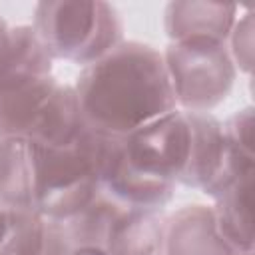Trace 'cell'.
I'll use <instances>...</instances> for the list:
<instances>
[{
  "label": "cell",
  "instance_id": "6da1fadb",
  "mask_svg": "<svg viewBox=\"0 0 255 255\" xmlns=\"http://www.w3.org/2000/svg\"><path fill=\"white\" fill-rule=\"evenodd\" d=\"M76 96L86 124L112 137H126L177 106L163 58L137 42L118 44L90 64Z\"/></svg>",
  "mask_w": 255,
  "mask_h": 255
},
{
  "label": "cell",
  "instance_id": "7a4b0ae2",
  "mask_svg": "<svg viewBox=\"0 0 255 255\" xmlns=\"http://www.w3.org/2000/svg\"><path fill=\"white\" fill-rule=\"evenodd\" d=\"M34 30L50 54L82 64L104 58L122 34L116 10L104 2H44Z\"/></svg>",
  "mask_w": 255,
  "mask_h": 255
},
{
  "label": "cell",
  "instance_id": "3957f363",
  "mask_svg": "<svg viewBox=\"0 0 255 255\" xmlns=\"http://www.w3.org/2000/svg\"><path fill=\"white\" fill-rule=\"evenodd\" d=\"M165 70L175 102L191 112H203L225 98L233 80L223 40L215 38L175 40L167 50Z\"/></svg>",
  "mask_w": 255,
  "mask_h": 255
},
{
  "label": "cell",
  "instance_id": "277c9868",
  "mask_svg": "<svg viewBox=\"0 0 255 255\" xmlns=\"http://www.w3.org/2000/svg\"><path fill=\"white\" fill-rule=\"evenodd\" d=\"M68 237L34 207L0 203V255H66Z\"/></svg>",
  "mask_w": 255,
  "mask_h": 255
},
{
  "label": "cell",
  "instance_id": "5b68a950",
  "mask_svg": "<svg viewBox=\"0 0 255 255\" xmlns=\"http://www.w3.org/2000/svg\"><path fill=\"white\" fill-rule=\"evenodd\" d=\"M102 249L108 255H157L161 249V221L153 209L120 205Z\"/></svg>",
  "mask_w": 255,
  "mask_h": 255
},
{
  "label": "cell",
  "instance_id": "8992f818",
  "mask_svg": "<svg viewBox=\"0 0 255 255\" xmlns=\"http://www.w3.org/2000/svg\"><path fill=\"white\" fill-rule=\"evenodd\" d=\"M167 255H231L215 215L201 205L183 209L167 231Z\"/></svg>",
  "mask_w": 255,
  "mask_h": 255
},
{
  "label": "cell",
  "instance_id": "52a82bcc",
  "mask_svg": "<svg viewBox=\"0 0 255 255\" xmlns=\"http://www.w3.org/2000/svg\"><path fill=\"white\" fill-rule=\"evenodd\" d=\"M233 12L235 6L221 4H171L167 12V30L173 40H223L233 22Z\"/></svg>",
  "mask_w": 255,
  "mask_h": 255
},
{
  "label": "cell",
  "instance_id": "ba28073f",
  "mask_svg": "<svg viewBox=\"0 0 255 255\" xmlns=\"http://www.w3.org/2000/svg\"><path fill=\"white\" fill-rule=\"evenodd\" d=\"M0 203L32 205V163L24 137H0Z\"/></svg>",
  "mask_w": 255,
  "mask_h": 255
},
{
  "label": "cell",
  "instance_id": "9c48e42d",
  "mask_svg": "<svg viewBox=\"0 0 255 255\" xmlns=\"http://www.w3.org/2000/svg\"><path fill=\"white\" fill-rule=\"evenodd\" d=\"M66 255H108L102 247H94V245H80L76 249H72Z\"/></svg>",
  "mask_w": 255,
  "mask_h": 255
}]
</instances>
